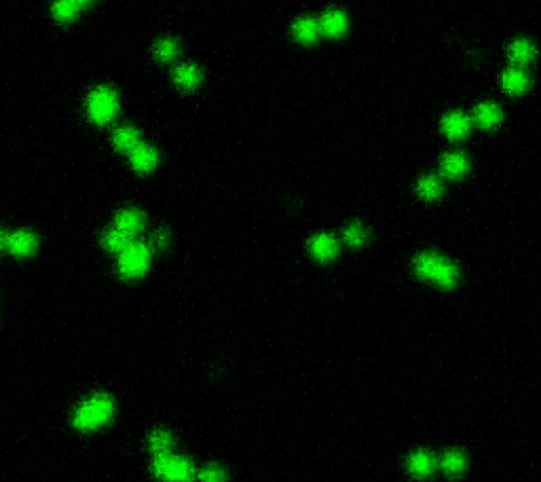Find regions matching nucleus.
<instances>
[{"mask_svg":"<svg viewBox=\"0 0 541 482\" xmlns=\"http://www.w3.org/2000/svg\"><path fill=\"white\" fill-rule=\"evenodd\" d=\"M115 415V400L106 394H93L85 398L74 415H72V425L81 432H96L104 428Z\"/></svg>","mask_w":541,"mask_h":482,"instance_id":"f257e3e1","label":"nucleus"},{"mask_svg":"<svg viewBox=\"0 0 541 482\" xmlns=\"http://www.w3.org/2000/svg\"><path fill=\"white\" fill-rule=\"evenodd\" d=\"M414 273L421 280L435 284L438 288H455L459 282L457 265L438 252H421L414 258Z\"/></svg>","mask_w":541,"mask_h":482,"instance_id":"f03ea898","label":"nucleus"},{"mask_svg":"<svg viewBox=\"0 0 541 482\" xmlns=\"http://www.w3.org/2000/svg\"><path fill=\"white\" fill-rule=\"evenodd\" d=\"M152 474L163 482H193L197 478L195 466L186 457L173 453L156 455L152 461Z\"/></svg>","mask_w":541,"mask_h":482,"instance_id":"7ed1b4c3","label":"nucleus"},{"mask_svg":"<svg viewBox=\"0 0 541 482\" xmlns=\"http://www.w3.org/2000/svg\"><path fill=\"white\" fill-rule=\"evenodd\" d=\"M119 96L113 87L108 85H100L96 87L89 98H87V115L93 123L98 125H106L110 123L117 113H119Z\"/></svg>","mask_w":541,"mask_h":482,"instance_id":"20e7f679","label":"nucleus"},{"mask_svg":"<svg viewBox=\"0 0 541 482\" xmlns=\"http://www.w3.org/2000/svg\"><path fill=\"white\" fill-rule=\"evenodd\" d=\"M152 258V248L142 241H132L121 254H119V273L125 280H137L142 277Z\"/></svg>","mask_w":541,"mask_h":482,"instance_id":"39448f33","label":"nucleus"},{"mask_svg":"<svg viewBox=\"0 0 541 482\" xmlns=\"http://www.w3.org/2000/svg\"><path fill=\"white\" fill-rule=\"evenodd\" d=\"M38 248V239L32 231H15V233H8V243H6V250L13 254V256H19V258H25V256H32Z\"/></svg>","mask_w":541,"mask_h":482,"instance_id":"423d86ee","label":"nucleus"},{"mask_svg":"<svg viewBox=\"0 0 541 482\" xmlns=\"http://www.w3.org/2000/svg\"><path fill=\"white\" fill-rule=\"evenodd\" d=\"M472 130V119L463 113H448L442 119V132L448 140H463Z\"/></svg>","mask_w":541,"mask_h":482,"instance_id":"0eeeda50","label":"nucleus"},{"mask_svg":"<svg viewBox=\"0 0 541 482\" xmlns=\"http://www.w3.org/2000/svg\"><path fill=\"white\" fill-rule=\"evenodd\" d=\"M347 25H349L347 15L338 8H330L319 17V30H321V34H326L330 38L343 36L347 32Z\"/></svg>","mask_w":541,"mask_h":482,"instance_id":"6e6552de","label":"nucleus"},{"mask_svg":"<svg viewBox=\"0 0 541 482\" xmlns=\"http://www.w3.org/2000/svg\"><path fill=\"white\" fill-rule=\"evenodd\" d=\"M309 252L313 254V258L328 263L338 254V241L328 233H319L309 241Z\"/></svg>","mask_w":541,"mask_h":482,"instance_id":"1a4fd4ad","label":"nucleus"},{"mask_svg":"<svg viewBox=\"0 0 541 482\" xmlns=\"http://www.w3.org/2000/svg\"><path fill=\"white\" fill-rule=\"evenodd\" d=\"M529 85H531L529 74H527L523 68H518V66L508 68V70L503 72V76H501V87H503V91L510 93V96H520V93H525V91L529 89Z\"/></svg>","mask_w":541,"mask_h":482,"instance_id":"9d476101","label":"nucleus"},{"mask_svg":"<svg viewBox=\"0 0 541 482\" xmlns=\"http://www.w3.org/2000/svg\"><path fill=\"white\" fill-rule=\"evenodd\" d=\"M472 119H474L476 125L482 127V130H495V127L501 123L503 115H501V108H499L497 104H493V102H482V104H478V106L474 108Z\"/></svg>","mask_w":541,"mask_h":482,"instance_id":"9b49d317","label":"nucleus"},{"mask_svg":"<svg viewBox=\"0 0 541 482\" xmlns=\"http://www.w3.org/2000/svg\"><path fill=\"white\" fill-rule=\"evenodd\" d=\"M440 171L450 178V180H459L469 171V159L463 153H446L440 161Z\"/></svg>","mask_w":541,"mask_h":482,"instance_id":"f8f14e48","label":"nucleus"},{"mask_svg":"<svg viewBox=\"0 0 541 482\" xmlns=\"http://www.w3.org/2000/svg\"><path fill=\"white\" fill-rule=\"evenodd\" d=\"M115 226L121 229L123 233L135 237L142 229H144V214L135 207H125L117 214L115 218Z\"/></svg>","mask_w":541,"mask_h":482,"instance_id":"ddd939ff","label":"nucleus"},{"mask_svg":"<svg viewBox=\"0 0 541 482\" xmlns=\"http://www.w3.org/2000/svg\"><path fill=\"white\" fill-rule=\"evenodd\" d=\"M201 81H203V72L199 70V66L180 64L173 68V83L182 89H195L201 85Z\"/></svg>","mask_w":541,"mask_h":482,"instance_id":"4468645a","label":"nucleus"},{"mask_svg":"<svg viewBox=\"0 0 541 482\" xmlns=\"http://www.w3.org/2000/svg\"><path fill=\"white\" fill-rule=\"evenodd\" d=\"M130 155H132V165H134V169L135 171H139V173L152 171V169L156 167V163H159V153H156L152 147H148V144H139Z\"/></svg>","mask_w":541,"mask_h":482,"instance_id":"2eb2a0df","label":"nucleus"},{"mask_svg":"<svg viewBox=\"0 0 541 482\" xmlns=\"http://www.w3.org/2000/svg\"><path fill=\"white\" fill-rule=\"evenodd\" d=\"M292 34L296 40L300 42H315L317 36L321 34L319 30V19H313V17H300L294 21L292 25Z\"/></svg>","mask_w":541,"mask_h":482,"instance_id":"dca6fc26","label":"nucleus"},{"mask_svg":"<svg viewBox=\"0 0 541 482\" xmlns=\"http://www.w3.org/2000/svg\"><path fill=\"white\" fill-rule=\"evenodd\" d=\"M435 470V461L433 457L427 453V451H416L410 455L408 459V472L414 476V478H427L431 476V472Z\"/></svg>","mask_w":541,"mask_h":482,"instance_id":"f3484780","label":"nucleus"},{"mask_svg":"<svg viewBox=\"0 0 541 482\" xmlns=\"http://www.w3.org/2000/svg\"><path fill=\"white\" fill-rule=\"evenodd\" d=\"M113 144H115V149L121 151V153H132L134 149H137V147L142 144L139 132H137L135 127H132V125H123V127H119V130L113 134Z\"/></svg>","mask_w":541,"mask_h":482,"instance_id":"a211bd4d","label":"nucleus"},{"mask_svg":"<svg viewBox=\"0 0 541 482\" xmlns=\"http://www.w3.org/2000/svg\"><path fill=\"white\" fill-rule=\"evenodd\" d=\"M508 53H510V59L518 68H523V66H527V64H531L535 59V45L531 40H527V38H518V40H514L510 45Z\"/></svg>","mask_w":541,"mask_h":482,"instance_id":"6ab92c4d","label":"nucleus"},{"mask_svg":"<svg viewBox=\"0 0 541 482\" xmlns=\"http://www.w3.org/2000/svg\"><path fill=\"white\" fill-rule=\"evenodd\" d=\"M132 241H134V237L127 235V233H123V231L117 229V226L108 229V231L102 235V246H104L108 252H117V254H121Z\"/></svg>","mask_w":541,"mask_h":482,"instance_id":"aec40b11","label":"nucleus"},{"mask_svg":"<svg viewBox=\"0 0 541 482\" xmlns=\"http://www.w3.org/2000/svg\"><path fill=\"white\" fill-rule=\"evenodd\" d=\"M465 466H467V459H465V455H463L461 451H457V449L446 451V453L442 455V459H440V468H442L444 474H448V476H459V474H463Z\"/></svg>","mask_w":541,"mask_h":482,"instance_id":"412c9836","label":"nucleus"},{"mask_svg":"<svg viewBox=\"0 0 541 482\" xmlns=\"http://www.w3.org/2000/svg\"><path fill=\"white\" fill-rule=\"evenodd\" d=\"M171 447H173V436L165 430H154L150 436H148V449L150 453L156 457V455H165V453H171Z\"/></svg>","mask_w":541,"mask_h":482,"instance_id":"4be33fe9","label":"nucleus"},{"mask_svg":"<svg viewBox=\"0 0 541 482\" xmlns=\"http://www.w3.org/2000/svg\"><path fill=\"white\" fill-rule=\"evenodd\" d=\"M416 193L425 201H435L442 195V180L438 176H423L416 184Z\"/></svg>","mask_w":541,"mask_h":482,"instance_id":"5701e85b","label":"nucleus"},{"mask_svg":"<svg viewBox=\"0 0 541 482\" xmlns=\"http://www.w3.org/2000/svg\"><path fill=\"white\" fill-rule=\"evenodd\" d=\"M79 11H81V4L76 0H55L53 6H51L53 17L62 23H68V21L76 19Z\"/></svg>","mask_w":541,"mask_h":482,"instance_id":"b1692460","label":"nucleus"},{"mask_svg":"<svg viewBox=\"0 0 541 482\" xmlns=\"http://www.w3.org/2000/svg\"><path fill=\"white\" fill-rule=\"evenodd\" d=\"M178 51H180V47H178V40H173V38H161L154 45V57L159 62H171L178 55Z\"/></svg>","mask_w":541,"mask_h":482,"instance_id":"393cba45","label":"nucleus"},{"mask_svg":"<svg viewBox=\"0 0 541 482\" xmlns=\"http://www.w3.org/2000/svg\"><path fill=\"white\" fill-rule=\"evenodd\" d=\"M343 237H345V241H347L349 246L360 248V246L368 239V231H366V226H364L362 222H351V224L345 229Z\"/></svg>","mask_w":541,"mask_h":482,"instance_id":"a878e982","label":"nucleus"},{"mask_svg":"<svg viewBox=\"0 0 541 482\" xmlns=\"http://www.w3.org/2000/svg\"><path fill=\"white\" fill-rule=\"evenodd\" d=\"M199 482H227V472L220 466H207L197 474Z\"/></svg>","mask_w":541,"mask_h":482,"instance_id":"bb28decb","label":"nucleus"},{"mask_svg":"<svg viewBox=\"0 0 541 482\" xmlns=\"http://www.w3.org/2000/svg\"><path fill=\"white\" fill-rule=\"evenodd\" d=\"M150 248H154V250H165L167 246H169V231L167 229H159V231H154L152 233V237H150V243H148Z\"/></svg>","mask_w":541,"mask_h":482,"instance_id":"cd10ccee","label":"nucleus"},{"mask_svg":"<svg viewBox=\"0 0 541 482\" xmlns=\"http://www.w3.org/2000/svg\"><path fill=\"white\" fill-rule=\"evenodd\" d=\"M6 243H8V233H4V231L0 229V252L6 250Z\"/></svg>","mask_w":541,"mask_h":482,"instance_id":"c85d7f7f","label":"nucleus"},{"mask_svg":"<svg viewBox=\"0 0 541 482\" xmlns=\"http://www.w3.org/2000/svg\"><path fill=\"white\" fill-rule=\"evenodd\" d=\"M76 2H79V4H81V6H87V4H91V2H93V0H76Z\"/></svg>","mask_w":541,"mask_h":482,"instance_id":"c756f323","label":"nucleus"}]
</instances>
